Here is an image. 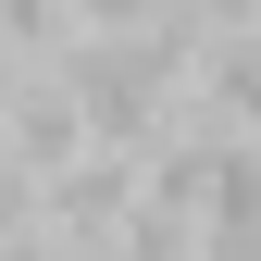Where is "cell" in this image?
Returning a JSON list of instances; mask_svg holds the SVG:
<instances>
[{"mask_svg": "<svg viewBox=\"0 0 261 261\" xmlns=\"http://www.w3.org/2000/svg\"><path fill=\"white\" fill-rule=\"evenodd\" d=\"M187 112L212 124H261V25H224V38H199V62H187Z\"/></svg>", "mask_w": 261, "mask_h": 261, "instance_id": "obj_3", "label": "cell"}, {"mask_svg": "<svg viewBox=\"0 0 261 261\" xmlns=\"http://www.w3.org/2000/svg\"><path fill=\"white\" fill-rule=\"evenodd\" d=\"M124 212H137V149H75L50 174V224L62 237H112Z\"/></svg>", "mask_w": 261, "mask_h": 261, "instance_id": "obj_2", "label": "cell"}, {"mask_svg": "<svg viewBox=\"0 0 261 261\" xmlns=\"http://www.w3.org/2000/svg\"><path fill=\"white\" fill-rule=\"evenodd\" d=\"M249 25H261V0H249Z\"/></svg>", "mask_w": 261, "mask_h": 261, "instance_id": "obj_4", "label": "cell"}, {"mask_svg": "<svg viewBox=\"0 0 261 261\" xmlns=\"http://www.w3.org/2000/svg\"><path fill=\"white\" fill-rule=\"evenodd\" d=\"M0 149L50 187L62 162H75V149H100V137H87V112L62 100V75H50V62H25V75H13V100H0Z\"/></svg>", "mask_w": 261, "mask_h": 261, "instance_id": "obj_1", "label": "cell"}]
</instances>
